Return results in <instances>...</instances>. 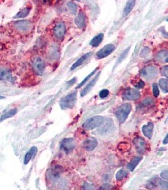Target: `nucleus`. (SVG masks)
Masks as SVG:
<instances>
[{"instance_id":"obj_1","label":"nucleus","mask_w":168,"mask_h":190,"mask_svg":"<svg viewBox=\"0 0 168 190\" xmlns=\"http://www.w3.org/2000/svg\"><path fill=\"white\" fill-rule=\"evenodd\" d=\"M132 107L130 103H124L117 108L115 112V115L120 123H123L127 119Z\"/></svg>"},{"instance_id":"obj_2","label":"nucleus","mask_w":168,"mask_h":190,"mask_svg":"<svg viewBox=\"0 0 168 190\" xmlns=\"http://www.w3.org/2000/svg\"><path fill=\"white\" fill-rule=\"evenodd\" d=\"M104 122V118L102 116H95L87 119L83 123V127L87 131L94 129L101 126Z\"/></svg>"},{"instance_id":"obj_3","label":"nucleus","mask_w":168,"mask_h":190,"mask_svg":"<svg viewBox=\"0 0 168 190\" xmlns=\"http://www.w3.org/2000/svg\"><path fill=\"white\" fill-rule=\"evenodd\" d=\"M77 101V93L73 92L61 98L60 105L63 110L72 109Z\"/></svg>"},{"instance_id":"obj_4","label":"nucleus","mask_w":168,"mask_h":190,"mask_svg":"<svg viewBox=\"0 0 168 190\" xmlns=\"http://www.w3.org/2000/svg\"><path fill=\"white\" fill-rule=\"evenodd\" d=\"M157 69L153 65H147L144 67L140 71L141 76L147 80L155 79L157 76Z\"/></svg>"},{"instance_id":"obj_5","label":"nucleus","mask_w":168,"mask_h":190,"mask_svg":"<svg viewBox=\"0 0 168 190\" xmlns=\"http://www.w3.org/2000/svg\"><path fill=\"white\" fill-rule=\"evenodd\" d=\"M32 66L33 71L38 75L41 76L44 74L46 68V63L42 58L37 57L33 58L32 60Z\"/></svg>"},{"instance_id":"obj_6","label":"nucleus","mask_w":168,"mask_h":190,"mask_svg":"<svg viewBox=\"0 0 168 190\" xmlns=\"http://www.w3.org/2000/svg\"><path fill=\"white\" fill-rule=\"evenodd\" d=\"M61 148L66 153H69L73 150L75 147V142L73 138H65L60 143Z\"/></svg>"},{"instance_id":"obj_7","label":"nucleus","mask_w":168,"mask_h":190,"mask_svg":"<svg viewBox=\"0 0 168 190\" xmlns=\"http://www.w3.org/2000/svg\"><path fill=\"white\" fill-rule=\"evenodd\" d=\"M140 93L135 89L126 88L123 93V97L128 100H137L140 98Z\"/></svg>"},{"instance_id":"obj_8","label":"nucleus","mask_w":168,"mask_h":190,"mask_svg":"<svg viewBox=\"0 0 168 190\" xmlns=\"http://www.w3.org/2000/svg\"><path fill=\"white\" fill-rule=\"evenodd\" d=\"M66 25L63 22H58L53 28V34L58 39H62L66 33Z\"/></svg>"},{"instance_id":"obj_9","label":"nucleus","mask_w":168,"mask_h":190,"mask_svg":"<svg viewBox=\"0 0 168 190\" xmlns=\"http://www.w3.org/2000/svg\"><path fill=\"white\" fill-rule=\"evenodd\" d=\"M115 47L114 45L109 44L104 46L103 48L100 49L96 54V57L98 59L104 58L108 55H109L114 50Z\"/></svg>"},{"instance_id":"obj_10","label":"nucleus","mask_w":168,"mask_h":190,"mask_svg":"<svg viewBox=\"0 0 168 190\" xmlns=\"http://www.w3.org/2000/svg\"><path fill=\"white\" fill-rule=\"evenodd\" d=\"M15 27L23 32H28L32 28L31 22L29 21H20L15 22Z\"/></svg>"},{"instance_id":"obj_11","label":"nucleus","mask_w":168,"mask_h":190,"mask_svg":"<svg viewBox=\"0 0 168 190\" xmlns=\"http://www.w3.org/2000/svg\"><path fill=\"white\" fill-rule=\"evenodd\" d=\"M133 143L135 146L137 151L139 153H144L145 151V141L142 137H137L133 140Z\"/></svg>"},{"instance_id":"obj_12","label":"nucleus","mask_w":168,"mask_h":190,"mask_svg":"<svg viewBox=\"0 0 168 190\" xmlns=\"http://www.w3.org/2000/svg\"><path fill=\"white\" fill-rule=\"evenodd\" d=\"M100 72H98L97 73V74L95 76V77L87 84V86H86V87L84 88L82 91H81V93H80V96H82V97H83V96H86L87 94H88L89 93V92L92 89V88L94 87V85L95 84V83L97 82V80H98V79H99V76H100Z\"/></svg>"},{"instance_id":"obj_13","label":"nucleus","mask_w":168,"mask_h":190,"mask_svg":"<svg viewBox=\"0 0 168 190\" xmlns=\"http://www.w3.org/2000/svg\"><path fill=\"white\" fill-rule=\"evenodd\" d=\"M83 148L87 151H92L94 150L98 145V142L96 139L93 137L89 138L83 142Z\"/></svg>"},{"instance_id":"obj_14","label":"nucleus","mask_w":168,"mask_h":190,"mask_svg":"<svg viewBox=\"0 0 168 190\" xmlns=\"http://www.w3.org/2000/svg\"><path fill=\"white\" fill-rule=\"evenodd\" d=\"M154 129V124L153 123H148L147 125H144L142 127V132L143 134L149 140H151L153 137Z\"/></svg>"},{"instance_id":"obj_15","label":"nucleus","mask_w":168,"mask_h":190,"mask_svg":"<svg viewBox=\"0 0 168 190\" xmlns=\"http://www.w3.org/2000/svg\"><path fill=\"white\" fill-rule=\"evenodd\" d=\"M13 79L11 71L8 68H0V80L11 81Z\"/></svg>"},{"instance_id":"obj_16","label":"nucleus","mask_w":168,"mask_h":190,"mask_svg":"<svg viewBox=\"0 0 168 190\" xmlns=\"http://www.w3.org/2000/svg\"><path fill=\"white\" fill-rule=\"evenodd\" d=\"M92 55V52H89V53L85 54L84 55H83L82 57H81L77 62H75L73 64V65L71 67V71L75 70V68H77V67H78L79 66L82 65L84 63V62H86Z\"/></svg>"},{"instance_id":"obj_17","label":"nucleus","mask_w":168,"mask_h":190,"mask_svg":"<svg viewBox=\"0 0 168 190\" xmlns=\"http://www.w3.org/2000/svg\"><path fill=\"white\" fill-rule=\"evenodd\" d=\"M37 151L38 148L36 146H33L26 153L24 161L25 165H27L30 161V160L35 156L36 154L37 153Z\"/></svg>"},{"instance_id":"obj_18","label":"nucleus","mask_w":168,"mask_h":190,"mask_svg":"<svg viewBox=\"0 0 168 190\" xmlns=\"http://www.w3.org/2000/svg\"><path fill=\"white\" fill-rule=\"evenodd\" d=\"M76 25L79 28H84L86 26V17L83 12H80L75 20Z\"/></svg>"},{"instance_id":"obj_19","label":"nucleus","mask_w":168,"mask_h":190,"mask_svg":"<svg viewBox=\"0 0 168 190\" xmlns=\"http://www.w3.org/2000/svg\"><path fill=\"white\" fill-rule=\"evenodd\" d=\"M156 58L162 63H168V51L162 50L159 51L156 55Z\"/></svg>"},{"instance_id":"obj_20","label":"nucleus","mask_w":168,"mask_h":190,"mask_svg":"<svg viewBox=\"0 0 168 190\" xmlns=\"http://www.w3.org/2000/svg\"><path fill=\"white\" fill-rule=\"evenodd\" d=\"M104 38V34L100 33L97 36H95L90 42L89 44L93 47H97L102 43Z\"/></svg>"},{"instance_id":"obj_21","label":"nucleus","mask_w":168,"mask_h":190,"mask_svg":"<svg viewBox=\"0 0 168 190\" xmlns=\"http://www.w3.org/2000/svg\"><path fill=\"white\" fill-rule=\"evenodd\" d=\"M142 158L140 157H134L128 164L127 167L130 171H133L134 169L137 166V165L139 164V162L142 160Z\"/></svg>"},{"instance_id":"obj_22","label":"nucleus","mask_w":168,"mask_h":190,"mask_svg":"<svg viewBox=\"0 0 168 190\" xmlns=\"http://www.w3.org/2000/svg\"><path fill=\"white\" fill-rule=\"evenodd\" d=\"M30 11V8H25L20 10L19 13H17L15 16L14 19H20V18H25V17L27 16L29 14Z\"/></svg>"},{"instance_id":"obj_23","label":"nucleus","mask_w":168,"mask_h":190,"mask_svg":"<svg viewBox=\"0 0 168 190\" xmlns=\"http://www.w3.org/2000/svg\"><path fill=\"white\" fill-rule=\"evenodd\" d=\"M135 1H133V0H131V1H128L127 2L123 10V13L125 15H127L130 13V12L133 8L134 6H135Z\"/></svg>"},{"instance_id":"obj_24","label":"nucleus","mask_w":168,"mask_h":190,"mask_svg":"<svg viewBox=\"0 0 168 190\" xmlns=\"http://www.w3.org/2000/svg\"><path fill=\"white\" fill-rule=\"evenodd\" d=\"M159 85L164 93H168V79H161L159 81Z\"/></svg>"},{"instance_id":"obj_25","label":"nucleus","mask_w":168,"mask_h":190,"mask_svg":"<svg viewBox=\"0 0 168 190\" xmlns=\"http://www.w3.org/2000/svg\"><path fill=\"white\" fill-rule=\"evenodd\" d=\"M16 112H17V110H16V109H11L10 110H9L8 112L5 113V114H3L1 117V118H0V120H1V121H3V120H6L7 118L12 117L13 116H14L16 114Z\"/></svg>"},{"instance_id":"obj_26","label":"nucleus","mask_w":168,"mask_h":190,"mask_svg":"<svg viewBox=\"0 0 168 190\" xmlns=\"http://www.w3.org/2000/svg\"><path fill=\"white\" fill-rule=\"evenodd\" d=\"M128 175V172L124 169H121L117 172L116 174V179L117 181H121L126 177Z\"/></svg>"},{"instance_id":"obj_27","label":"nucleus","mask_w":168,"mask_h":190,"mask_svg":"<svg viewBox=\"0 0 168 190\" xmlns=\"http://www.w3.org/2000/svg\"><path fill=\"white\" fill-rule=\"evenodd\" d=\"M159 180L160 179H156V178H154L153 179H150L148 181V184H147V188L150 189L154 188V187H156L157 185V184L159 182Z\"/></svg>"},{"instance_id":"obj_28","label":"nucleus","mask_w":168,"mask_h":190,"mask_svg":"<svg viewBox=\"0 0 168 190\" xmlns=\"http://www.w3.org/2000/svg\"><path fill=\"white\" fill-rule=\"evenodd\" d=\"M97 71V68H95V70H94V71H92V72H91V73L89 75H88V76H87V77H86L85 79H84L83 80V81H82V82L78 85V86H77V88H81V87H82V86L83 85L85 84H86V83L87 82V81H88V80H89L90 78H91V77H92V76H93V75H94V74L96 72V71Z\"/></svg>"},{"instance_id":"obj_29","label":"nucleus","mask_w":168,"mask_h":190,"mask_svg":"<svg viewBox=\"0 0 168 190\" xmlns=\"http://www.w3.org/2000/svg\"><path fill=\"white\" fill-rule=\"evenodd\" d=\"M142 105L144 106H145V107H148V106H150V105H152L153 103H154V101H153V99L151 98H145L144 100L142 101Z\"/></svg>"},{"instance_id":"obj_30","label":"nucleus","mask_w":168,"mask_h":190,"mask_svg":"<svg viewBox=\"0 0 168 190\" xmlns=\"http://www.w3.org/2000/svg\"><path fill=\"white\" fill-rule=\"evenodd\" d=\"M67 6L69 7V8H70V11L73 13L75 14L77 12V6L76 4H75L73 2H69L67 3Z\"/></svg>"},{"instance_id":"obj_31","label":"nucleus","mask_w":168,"mask_h":190,"mask_svg":"<svg viewBox=\"0 0 168 190\" xmlns=\"http://www.w3.org/2000/svg\"><path fill=\"white\" fill-rule=\"evenodd\" d=\"M129 50H130V47H128L127 49H126L125 50H124L123 52V53H122V55L120 56V57H119V58H118V61L117 62V63L122 62V61L126 57Z\"/></svg>"},{"instance_id":"obj_32","label":"nucleus","mask_w":168,"mask_h":190,"mask_svg":"<svg viewBox=\"0 0 168 190\" xmlns=\"http://www.w3.org/2000/svg\"><path fill=\"white\" fill-rule=\"evenodd\" d=\"M159 185L162 190H168V182L159 180Z\"/></svg>"},{"instance_id":"obj_33","label":"nucleus","mask_w":168,"mask_h":190,"mask_svg":"<svg viewBox=\"0 0 168 190\" xmlns=\"http://www.w3.org/2000/svg\"><path fill=\"white\" fill-rule=\"evenodd\" d=\"M153 91L154 96L158 97L159 95V90L158 88V85L156 83H154L153 84Z\"/></svg>"},{"instance_id":"obj_34","label":"nucleus","mask_w":168,"mask_h":190,"mask_svg":"<svg viewBox=\"0 0 168 190\" xmlns=\"http://www.w3.org/2000/svg\"><path fill=\"white\" fill-rule=\"evenodd\" d=\"M161 74L162 76L168 78V65H165L161 68Z\"/></svg>"},{"instance_id":"obj_35","label":"nucleus","mask_w":168,"mask_h":190,"mask_svg":"<svg viewBox=\"0 0 168 190\" xmlns=\"http://www.w3.org/2000/svg\"><path fill=\"white\" fill-rule=\"evenodd\" d=\"M109 90H106V89H104V90H103L100 91V93H99V96H100V98L103 99V98H105L108 97V95H109Z\"/></svg>"},{"instance_id":"obj_36","label":"nucleus","mask_w":168,"mask_h":190,"mask_svg":"<svg viewBox=\"0 0 168 190\" xmlns=\"http://www.w3.org/2000/svg\"><path fill=\"white\" fill-rule=\"evenodd\" d=\"M113 187L109 184H104L100 187L99 190H113Z\"/></svg>"},{"instance_id":"obj_37","label":"nucleus","mask_w":168,"mask_h":190,"mask_svg":"<svg viewBox=\"0 0 168 190\" xmlns=\"http://www.w3.org/2000/svg\"><path fill=\"white\" fill-rule=\"evenodd\" d=\"M149 52H150V49L148 48H145L142 50L140 53V56L142 57H145L147 55H148Z\"/></svg>"},{"instance_id":"obj_38","label":"nucleus","mask_w":168,"mask_h":190,"mask_svg":"<svg viewBox=\"0 0 168 190\" xmlns=\"http://www.w3.org/2000/svg\"><path fill=\"white\" fill-rule=\"evenodd\" d=\"M94 187L93 185L88 183H85L83 185V190H94Z\"/></svg>"},{"instance_id":"obj_39","label":"nucleus","mask_w":168,"mask_h":190,"mask_svg":"<svg viewBox=\"0 0 168 190\" xmlns=\"http://www.w3.org/2000/svg\"><path fill=\"white\" fill-rule=\"evenodd\" d=\"M160 176L162 179H166V180H168V170H164V171L161 172V174H160Z\"/></svg>"},{"instance_id":"obj_40","label":"nucleus","mask_w":168,"mask_h":190,"mask_svg":"<svg viewBox=\"0 0 168 190\" xmlns=\"http://www.w3.org/2000/svg\"><path fill=\"white\" fill-rule=\"evenodd\" d=\"M145 86V83L143 81L140 80L137 84L135 85V87L137 89H141V88H143Z\"/></svg>"},{"instance_id":"obj_41","label":"nucleus","mask_w":168,"mask_h":190,"mask_svg":"<svg viewBox=\"0 0 168 190\" xmlns=\"http://www.w3.org/2000/svg\"><path fill=\"white\" fill-rule=\"evenodd\" d=\"M163 144H164V145L168 144V133L167 134V135L164 137V139L163 140Z\"/></svg>"},{"instance_id":"obj_42","label":"nucleus","mask_w":168,"mask_h":190,"mask_svg":"<svg viewBox=\"0 0 168 190\" xmlns=\"http://www.w3.org/2000/svg\"><path fill=\"white\" fill-rule=\"evenodd\" d=\"M75 82H76V78H73L71 81H70L68 83H67V84H68V85H73Z\"/></svg>"},{"instance_id":"obj_43","label":"nucleus","mask_w":168,"mask_h":190,"mask_svg":"<svg viewBox=\"0 0 168 190\" xmlns=\"http://www.w3.org/2000/svg\"><path fill=\"white\" fill-rule=\"evenodd\" d=\"M166 21H167V22H168V19H167V20H166Z\"/></svg>"},{"instance_id":"obj_44","label":"nucleus","mask_w":168,"mask_h":190,"mask_svg":"<svg viewBox=\"0 0 168 190\" xmlns=\"http://www.w3.org/2000/svg\"><path fill=\"white\" fill-rule=\"evenodd\" d=\"M140 190H144V189H140Z\"/></svg>"}]
</instances>
